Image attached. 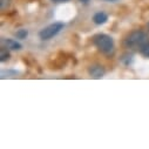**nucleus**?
Listing matches in <instances>:
<instances>
[{
  "label": "nucleus",
  "mask_w": 149,
  "mask_h": 149,
  "mask_svg": "<svg viewBox=\"0 0 149 149\" xmlns=\"http://www.w3.org/2000/svg\"><path fill=\"white\" fill-rule=\"evenodd\" d=\"M148 42H149V38L144 32L134 31L129 35H127V38L123 41V45L126 48L134 49V51H136V49L141 51L142 47H144Z\"/></svg>",
  "instance_id": "obj_1"
},
{
  "label": "nucleus",
  "mask_w": 149,
  "mask_h": 149,
  "mask_svg": "<svg viewBox=\"0 0 149 149\" xmlns=\"http://www.w3.org/2000/svg\"><path fill=\"white\" fill-rule=\"evenodd\" d=\"M93 42L96 46V48L100 52H102L103 54L109 55L114 52V40L111 39V36H109L107 34L100 33V34L94 35Z\"/></svg>",
  "instance_id": "obj_2"
},
{
  "label": "nucleus",
  "mask_w": 149,
  "mask_h": 149,
  "mask_svg": "<svg viewBox=\"0 0 149 149\" xmlns=\"http://www.w3.org/2000/svg\"><path fill=\"white\" fill-rule=\"evenodd\" d=\"M65 25L62 22H54V24H51L49 26L45 27L44 29L40 31L39 33V36L41 40H49L52 39L53 36H55L58 33L61 32V29H63Z\"/></svg>",
  "instance_id": "obj_3"
},
{
  "label": "nucleus",
  "mask_w": 149,
  "mask_h": 149,
  "mask_svg": "<svg viewBox=\"0 0 149 149\" xmlns=\"http://www.w3.org/2000/svg\"><path fill=\"white\" fill-rule=\"evenodd\" d=\"M91 77L94 78V79H101L103 75H104V69L102 66L100 65H94V66H91L89 69H88Z\"/></svg>",
  "instance_id": "obj_4"
},
{
  "label": "nucleus",
  "mask_w": 149,
  "mask_h": 149,
  "mask_svg": "<svg viewBox=\"0 0 149 149\" xmlns=\"http://www.w3.org/2000/svg\"><path fill=\"white\" fill-rule=\"evenodd\" d=\"M3 42H4V45H5L6 48L12 49V51H19L21 48V45L18 41L13 40V39H5Z\"/></svg>",
  "instance_id": "obj_5"
},
{
  "label": "nucleus",
  "mask_w": 149,
  "mask_h": 149,
  "mask_svg": "<svg viewBox=\"0 0 149 149\" xmlns=\"http://www.w3.org/2000/svg\"><path fill=\"white\" fill-rule=\"evenodd\" d=\"M107 20H108V15H107L104 12H97V13H95L94 17H93V21H94L96 25H102V24H104Z\"/></svg>",
  "instance_id": "obj_6"
},
{
  "label": "nucleus",
  "mask_w": 149,
  "mask_h": 149,
  "mask_svg": "<svg viewBox=\"0 0 149 149\" xmlns=\"http://www.w3.org/2000/svg\"><path fill=\"white\" fill-rule=\"evenodd\" d=\"M10 53L7 52V49H5V48H1V51H0V61L1 62H5V61H7L8 59H10Z\"/></svg>",
  "instance_id": "obj_7"
},
{
  "label": "nucleus",
  "mask_w": 149,
  "mask_h": 149,
  "mask_svg": "<svg viewBox=\"0 0 149 149\" xmlns=\"http://www.w3.org/2000/svg\"><path fill=\"white\" fill-rule=\"evenodd\" d=\"M28 35V32H27V29H25V28H21V29H19V31H17V33H15V36L18 39H26V36Z\"/></svg>",
  "instance_id": "obj_8"
},
{
  "label": "nucleus",
  "mask_w": 149,
  "mask_h": 149,
  "mask_svg": "<svg viewBox=\"0 0 149 149\" xmlns=\"http://www.w3.org/2000/svg\"><path fill=\"white\" fill-rule=\"evenodd\" d=\"M141 52V54L143 55V56H146V58H149V42L144 46V47H142V49L140 51Z\"/></svg>",
  "instance_id": "obj_9"
},
{
  "label": "nucleus",
  "mask_w": 149,
  "mask_h": 149,
  "mask_svg": "<svg viewBox=\"0 0 149 149\" xmlns=\"http://www.w3.org/2000/svg\"><path fill=\"white\" fill-rule=\"evenodd\" d=\"M54 3H66V1H69V0H52Z\"/></svg>",
  "instance_id": "obj_10"
},
{
  "label": "nucleus",
  "mask_w": 149,
  "mask_h": 149,
  "mask_svg": "<svg viewBox=\"0 0 149 149\" xmlns=\"http://www.w3.org/2000/svg\"><path fill=\"white\" fill-rule=\"evenodd\" d=\"M79 1H80V3H82V4H88V3L91 1V0H79Z\"/></svg>",
  "instance_id": "obj_11"
},
{
  "label": "nucleus",
  "mask_w": 149,
  "mask_h": 149,
  "mask_svg": "<svg viewBox=\"0 0 149 149\" xmlns=\"http://www.w3.org/2000/svg\"><path fill=\"white\" fill-rule=\"evenodd\" d=\"M106 1H116V0H106Z\"/></svg>",
  "instance_id": "obj_12"
},
{
  "label": "nucleus",
  "mask_w": 149,
  "mask_h": 149,
  "mask_svg": "<svg viewBox=\"0 0 149 149\" xmlns=\"http://www.w3.org/2000/svg\"><path fill=\"white\" fill-rule=\"evenodd\" d=\"M147 27H148V31H149V22H148V25H147Z\"/></svg>",
  "instance_id": "obj_13"
}]
</instances>
